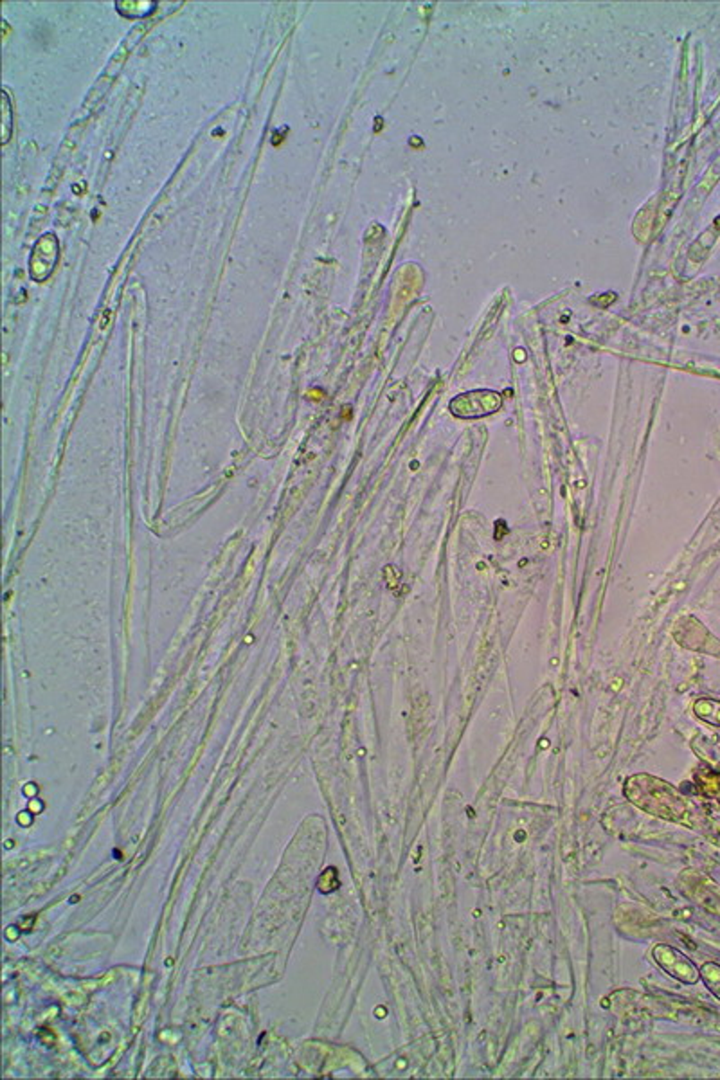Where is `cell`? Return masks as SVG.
<instances>
[{
  "instance_id": "cell-1",
  "label": "cell",
  "mask_w": 720,
  "mask_h": 1080,
  "mask_svg": "<svg viewBox=\"0 0 720 1080\" xmlns=\"http://www.w3.org/2000/svg\"><path fill=\"white\" fill-rule=\"evenodd\" d=\"M625 796L639 809L666 819L679 821L684 812L682 800L677 796V793L668 784L648 775L629 778Z\"/></svg>"
},
{
  "instance_id": "cell-2",
  "label": "cell",
  "mask_w": 720,
  "mask_h": 1080,
  "mask_svg": "<svg viewBox=\"0 0 720 1080\" xmlns=\"http://www.w3.org/2000/svg\"><path fill=\"white\" fill-rule=\"evenodd\" d=\"M652 955H654V960L661 965V969L666 971L672 978L679 980L681 983L695 985L700 980V971L681 951H677L670 946L659 944L654 947Z\"/></svg>"
},
{
  "instance_id": "cell-3",
  "label": "cell",
  "mask_w": 720,
  "mask_h": 1080,
  "mask_svg": "<svg viewBox=\"0 0 720 1080\" xmlns=\"http://www.w3.org/2000/svg\"><path fill=\"white\" fill-rule=\"evenodd\" d=\"M501 407V397L493 391H474L458 397L450 404V411L459 418H477L495 413Z\"/></svg>"
},
{
  "instance_id": "cell-4",
  "label": "cell",
  "mask_w": 720,
  "mask_h": 1080,
  "mask_svg": "<svg viewBox=\"0 0 720 1080\" xmlns=\"http://www.w3.org/2000/svg\"><path fill=\"white\" fill-rule=\"evenodd\" d=\"M693 711L700 720H704V723L720 728V700L699 699L693 704Z\"/></svg>"
},
{
  "instance_id": "cell-5",
  "label": "cell",
  "mask_w": 720,
  "mask_h": 1080,
  "mask_svg": "<svg viewBox=\"0 0 720 1080\" xmlns=\"http://www.w3.org/2000/svg\"><path fill=\"white\" fill-rule=\"evenodd\" d=\"M699 789L707 796L720 801V773L711 769H702L697 773Z\"/></svg>"
},
{
  "instance_id": "cell-6",
  "label": "cell",
  "mask_w": 720,
  "mask_h": 1080,
  "mask_svg": "<svg viewBox=\"0 0 720 1080\" xmlns=\"http://www.w3.org/2000/svg\"><path fill=\"white\" fill-rule=\"evenodd\" d=\"M700 980L707 987V990L720 1001V965L715 962H707L700 967Z\"/></svg>"
}]
</instances>
